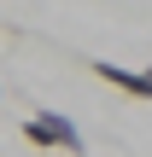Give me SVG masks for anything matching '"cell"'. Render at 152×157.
<instances>
[{
  "label": "cell",
  "instance_id": "6da1fadb",
  "mask_svg": "<svg viewBox=\"0 0 152 157\" xmlns=\"http://www.w3.org/2000/svg\"><path fill=\"white\" fill-rule=\"evenodd\" d=\"M23 140H29V146H47V151H70V157H82V151H88L82 128H76L64 111H35V117L23 122Z\"/></svg>",
  "mask_w": 152,
  "mask_h": 157
},
{
  "label": "cell",
  "instance_id": "7a4b0ae2",
  "mask_svg": "<svg viewBox=\"0 0 152 157\" xmlns=\"http://www.w3.org/2000/svg\"><path fill=\"white\" fill-rule=\"evenodd\" d=\"M88 70H94L105 87L129 93V99H152V70H129V64H111V58H88Z\"/></svg>",
  "mask_w": 152,
  "mask_h": 157
}]
</instances>
